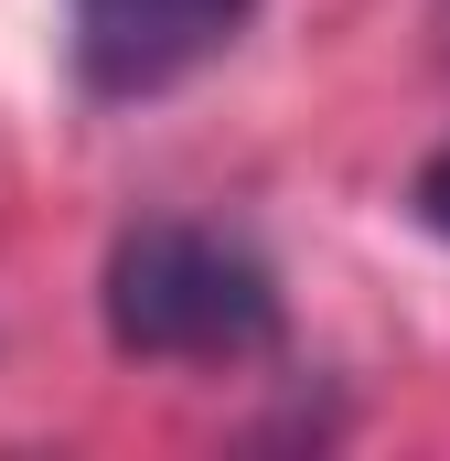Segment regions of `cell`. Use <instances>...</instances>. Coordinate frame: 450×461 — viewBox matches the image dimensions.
<instances>
[{"label":"cell","mask_w":450,"mask_h":461,"mask_svg":"<svg viewBox=\"0 0 450 461\" xmlns=\"http://www.w3.org/2000/svg\"><path fill=\"white\" fill-rule=\"evenodd\" d=\"M97 322L129 365H257L290 333V301L257 247L150 215V226H118L97 268Z\"/></svg>","instance_id":"cell-1"},{"label":"cell","mask_w":450,"mask_h":461,"mask_svg":"<svg viewBox=\"0 0 450 461\" xmlns=\"http://www.w3.org/2000/svg\"><path fill=\"white\" fill-rule=\"evenodd\" d=\"M257 0H65V54L76 86L97 108H140L172 97L183 76H204L225 43L247 32Z\"/></svg>","instance_id":"cell-2"},{"label":"cell","mask_w":450,"mask_h":461,"mask_svg":"<svg viewBox=\"0 0 450 461\" xmlns=\"http://www.w3.org/2000/svg\"><path fill=\"white\" fill-rule=\"evenodd\" d=\"M408 215H418V236H440V247H450V140L418 161V183H408Z\"/></svg>","instance_id":"cell-3"}]
</instances>
